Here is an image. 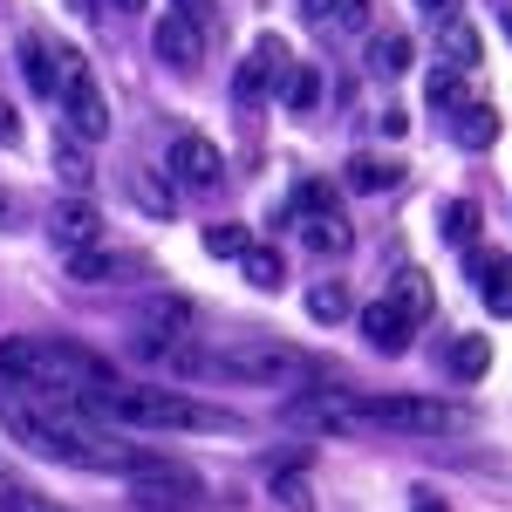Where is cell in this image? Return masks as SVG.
<instances>
[{"label": "cell", "instance_id": "1", "mask_svg": "<svg viewBox=\"0 0 512 512\" xmlns=\"http://www.w3.org/2000/svg\"><path fill=\"white\" fill-rule=\"evenodd\" d=\"M0 390H35L82 410L89 396L117 390V369H110V355L82 349L69 335H14V342H0Z\"/></svg>", "mask_w": 512, "mask_h": 512}, {"label": "cell", "instance_id": "2", "mask_svg": "<svg viewBox=\"0 0 512 512\" xmlns=\"http://www.w3.org/2000/svg\"><path fill=\"white\" fill-rule=\"evenodd\" d=\"M82 417H96V424H110V431H178V437H212V431L239 437L246 431L239 410L205 403V396H192V390H158V383H117V390L89 396Z\"/></svg>", "mask_w": 512, "mask_h": 512}, {"label": "cell", "instance_id": "3", "mask_svg": "<svg viewBox=\"0 0 512 512\" xmlns=\"http://www.w3.org/2000/svg\"><path fill=\"white\" fill-rule=\"evenodd\" d=\"M164 362L185 376H212V383H274V390L321 376V355L287 349L274 335H246V342H219V349H164Z\"/></svg>", "mask_w": 512, "mask_h": 512}, {"label": "cell", "instance_id": "4", "mask_svg": "<svg viewBox=\"0 0 512 512\" xmlns=\"http://www.w3.org/2000/svg\"><path fill=\"white\" fill-rule=\"evenodd\" d=\"M55 96H62V117H69V137L76 144H96V137H110V96H103V82L89 76V62L82 55H55Z\"/></svg>", "mask_w": 512, "mask_h": 512}, {"label": "cell", "instance_id": "5", "mask_svg": "<svg viewBox=\"0 0 512 512\" xmlns=\"http://www.w3.org/2000/svg\"><path fill=\"white\" fill-rule=\"evenodd\" d=\"M130 506H137V512H205V506H212V485L192 478L178 458H171L164 472L130 478Z\"/></svg>", "mask_w": 512, "mask_h": 512}, {"label": "cell", "instance_id": "6", "mask_svg": "<svg viewBox=\"0 0 512 512\" xmlns=\"http://www.w3.org/2000/svg\"><path fill=\"white\" fill-rule=\"evenodd\" d=\"M294 205H301V239H308L315 253H335V260H342V253L355 246L349 219L335 212V192H328V185H301V198H294Z\"/></svg>", "mask_w": 512, "mask_h": 512}, {"label": "cell", "instance_id": "7", "mask_svg": "<svg viewBox=\"0 0 512 512\" xmlns=\"http://www.w3.org/2000/svg\"><path fill=\"white\" fill-rule=\"evenodd\" d=\"M287 69H294V55H287V41H280V35H260V41H253V55L239 62V76H233V96H239V103H260L267 89H280V82H287Z\"/></svg>", "mask_w": 512, "mask_h": 512}, {"label": "cell", "instance_id": "8", "mask_svg": "<svg viewBox=\"0 0 512 512\" xmlns=\"http://www.w3.org/2000/svg\"><path fill=\"white\" fill-rule=\"evenodd\" d=\"M171 171H178V185L205 192V185H219V178H226V158H219V144H212V137L185 130V137L171 144Z\"/></svg>", "mask_w": 512, "mask_h": 512}, {"label": "cell", "instance_id": "9", "mask_svg": "<svg viewBox=\"0 0 512 512\" xmlns=\"http://www.w3.org/2000/svg\"><path fill=\"white\" fill-rule=\"evenodd\" d=\"M48 239H55L62 253H89V246H103V212H96L89 198H69V205H55Z\"/></svg>", "mask_w": 512, "mask_h": 512}, {"label": "cell", "instance_id": "10", "mask_svg": "<svg viewBox=\"0 0 512 512\" xmlns=\"http://www.w3.org/2000/svg\"><path fill=\"white\" fill-rule=\"evenodd\" d=\"M355 321H362V342H369L376 355H403V349H410V335H417V328L403 321V308H396V301H369Z\"/></svg>", "mask_w": 512, "mask_h": 512}, {"label": "cell", "instance_id": "11", "mask_svg": "<svg viewBox=\"0 0 512 512\" xmlns=\"http://www.w3.org/2000/svg\"><path fill=\"white\" fill-rule=\"evenodd\" d=\"M158 55L178 69V76H198V62H205V28H192V21H178V14H164L158 21Z\"/></svg>", "mask_w": 512, "mask_h": 512}, {"label": "cell", "instance_id": "12", "mask_svg": "<svg viewBox=\"0 0 512 512\" xmlns=\"http://www.w3.org/2000/svg\"><path fill=\"white\" fill-rule=\"evenodd\" d=\"M451 137H458L465 151L499 144V110H492V103H458V110H451Z\"/></svg>", "mask_w": 512, "mask_h": 512}, {"label": "cell", "instance_id": "13", "mask_svg": "<svg viewBox=\"0 0 512 512\" xmlns=\"http://www.w3.org/2000/svg\"><path fill=\"white\" fill-rule=\"evenodd\" d=\"M137 267H144V260H130V253H103V246H89V253H69V274L89 280V287H96V280H117V274H137Z\"/></svg>", "mask_w": 512, "mask_h": 512}, {"label": "cell", "instance_id": "14", "mask_svg": "<svg viewBox=\"0 0 512 512\" xmlns=\"http://www.w3.org/2000/svg\"><path fill=\"white\" fill-rule=\"evenodd\" d=\"M472 274H478V294H485V308L506 321L512 294H506V253H472Z\"/></svg>", "mask_w": 512, "mask_h": 512}, {"label": "cell", "instance_id": "15", "mask_svg": "<svg viewBox=\"0 0 512 512\" xmlns=\"http://www.w3.org/2000/svg\"><path fill=\"white\" fill-rule=\"evenodd\" d=\"M396 308H403V321H410V328H424V321H431V280L417 274V267H403V274H396V294H390Z\"/></svg>", "mask_w": 512, "mask_h": 512}, {"label": "cell", "instance_id": "16", "mask_svg": "<svg viewBox=\"0 0 512 512\" xmlns=\"http://www.w3.org/2000/svg\"><path fill=\"white\" fill-rule=\"evenodd\" d=\"M239 267H246V280H253L260 294H280V280H287V260H280L274 246H246Z\"/></svg>", "mask_w": 512, "mask_h": 512}, {"label": "cell", "instance_id": "17", "mask_svg": "<svg viewBox=\"0 0 512 512\" xmlns=\"http://www.w3.org/2000/svg\"><path fill=\"white\" fill-rule=\"evenodd\" d=\"M410 55H417V48H410V35H376L369 41V69H376V76H403V69H410Z\"/></svg>", "mask_w": 512, "mask_h": 512}, {"label": "cell", "instance_id": "18", "mask_svg": "<svg viewBox=\"0 0 512 512\" xmlns=\"http://www.w3.org/2000/svg\"><path fill=\"white\" fill-rule=\"evenodd\" d=\"M485 369H492V335H458V342H451V376L472 383Z\"/></svg>", "mask_w": 512, "mask_h": 512}, {"label": "cell", "instance_id": "19", "mask_svg": "<svg viewBox=\"0 0 512 512\" xmlns=\"http://www.w3.org/2000/svg\"><path fill=\"white\" fill-rule=\"evenodd\" d=\"M342 315H349V287H342V280H321V287H308V321L335 328Z\"/></svg>", "mask_w": 512, "mask_h": 512}, {"label": "cell", "instance_id": "20", "mask_svg": "<svg viewBox=\"0 0 512 512\" xmlns=\"http://www.w3.org/2000/svg\"><path fill=\"white\" fill-rule=\"evenodd\" d=\"M342 178H349V192H390V185H396V164H383V158H349V164H342Z\"/></svg>", "mask_w": 512, "mask_h": 512}, {"label": "cell", "instance_id": "21", "mask_svg": "<svg viewBox=\"0 0 512 512\" xmlns=\"http://www.w3.org/2000/svg\"><path fill=\"white\" fill-rule=\"evenodd\" d=\"M0 512H62L55 499H41L35 485H21V478L0 465Z\"/></svg>", "mask_w": 512, "mask_h": 512}, {"label": "cell", "instance_id": "22", "mask_svg": "<svg viewBox=\"0 0 512 512\" xmlns=\"http://www.w3.org/2000/svg\"><path fill=\"white\" fill-rule=\"evenodd\" d=\"M274 499L287 512H315V478L301 472V465H294V472H274Z\"/></svg>", "mask_w": 512, "mask_h": 512}, {"label": "cell", "instance_id": "23", "mask_svg": "<svg viewBox=\"0 0 512 512\" xmlns=\"http://www.w3.org/2000/svg\"><path fill=\"white\" fill-rule=\"evenodd\" d=\"M280 96H287V110H315L321 76L308 69V62H294V69H287V82H280Z\"/></svg>", "mask_w": 512, "mask_h": 512}, {"label": "cell", "instance_id": "24", "mask_svg": "<svg viewBox=\"0 0 512 512\" xmlns=\"http://www.w3.org/2000/svg\"><path fill=\"white\" fill-rule=\"evenodd\" d=\"M444 55H451V69H458V76L478 69V35L465 28V21H444Z\"/></svg>", "mask_w": 512, "mask_h": 512}, {"label": "cell", "instance_id": "25", "mask_svg": "<svg viewBox=\"0 0 512 512\" xmlns=\"http://www.w3.org/2000/svg\"><path fill=\"white\" fill-rule=\"evenodd\" d=\"M253 239H246V226H233V219H219V226H205V253L212 260H239Z\"/></svg>", "mask_w": 512, "mask_h": 512}, {"label": "cell", "instance_id": "26", "mask_svg": "<svg viewBox=\"0 0 512 512\" xmlns=\"http://www.w3.org/2000/svg\"><path fill=\"white\" fill-rule=\"evenodd\" d=\"M472 233H478V205L472 198H451V205H444V239H451V246H472Z\"/></svg>", "mask_w": 512, "mask_h": 512}, {"label": "cell", "instance_id": "27", "mask_svg": "<svg viewBox=\"0 0 512 512\" xmlns=\"http://www.w3.org/2000/svg\"><path fill=\"white\" fill-rule=\"evenodd\" d=\"M21 62H28V82H35V96H55V69H48V48L35 35L21 41Z\"/></svg>", "mask_w": 512, "mask_h": 512}, {"label": "cell", "instance_id": "28", "mask_svg": "<svg viewBox=\"0 0 512 512\" xmlns=\"http://www.w3.org/2000/svg\"><path fill=\"white\" fill-rule=\"evenodd\" d=\"M458 103H472V96H465V76H458V69H437L431 76V110H458Z\"/></svg>", "mask_w": 512, "mask_h": 512}, {"label": "cell", "instance_id": "29", "mask_svg": "<svg viewBox=\"0 0 512 512\" xmlns=\"http://www.w3.org/2000/svg\"><path fill=\"white\" fill-rule=\"evenodd\" d=\"M55 171H62V178H69L76 192H89V178H96V171L82 164V151H76V144H62V151H55Z\"/></svg>", "mask_w": 512, "mask_h": 512}, {"label": "cell", "instance_id": "30", "mask_svg": "<svg viewBox=\"0 0 512 512\" xmlns=\"http://www.w3.org/2000/svg\"><path fill=\"white\" fill-rule=\"evenodd\" d=\"M212 7H219V0H178L171 14H178V21H192V28H205V21H212Z\"/></svg>", "mask_w": 512, "mask_h": 512}, {"label": "cell", "instance_id": "31", "mask_svg": "<svg viewBox=\"0 0 512 512\" xmlns=\"http://www.w3.org/2000/svg\"><path fill=\"white\" fill-rule=\"evenodd\" d=\"M410 512H451V506H444V499H437L431 485H417V492H410Z\"/></svg>", "mask_w": 512, "mask_h": 512}, {"label": "cell", "instance_id": "32", "mask_svg": "<svg viewBox=\"0 0 512 512\" xmlns=\"http://www.w3.org/2000/svg\"><path fill=\"white\" fill-rule=\"evenodd\" d=\"M0 144H21V117H14V103H0Z\"/></svg>", "mask_w": 512, "mask_h": 512}, {"label": "cell", "instance_id": "33", "mask_svg": "<svg viewBox=\"0 0 512 512\" xmlns=\"http://www.w3.org/2000/svg\"><path fill=\"white\" fill-rule=\"evenodd\" d=\"M417 7H424L431 21H458V0H417Z\"/></svg>", "mask_w": 512, "mask_h": 512}, {"label": "cell", "instance_id": "34", "mask_svg": "<svg viewBox=\"0 0 512 512\" xmlns=\"http://www.w3.org/2000/svg\"><path fill=\"white\" fill-rule=\"evenodd\" d=\"M137 7H144V0H117V14H137Z\"/></svg>", "mask_w": 512, "mask_h": 512}, {"label": "cell", "instance_id": "35", "mask_svg": "<svg viewBox=\"0 0 512 512\" xmlns=\"http://www.w3.org/2000/svg\"><path fill=\"white\" fill-rule=\"evenodd\" d=\"M0 219H7V198H0Z\"/></svg>", "mask_w": 512, "mask_h": 512}]
</instances>
